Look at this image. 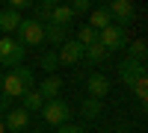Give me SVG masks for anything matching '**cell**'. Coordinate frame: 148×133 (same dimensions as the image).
<instances>
[{
  "instance_id": "6da1fadb",
  "label": "cell",
  "mask_w": 148,
  "mask_h": 133,
  "mask_svg": "<svg viewBox=\"0 0 148 133\" xmlns=\"http://www.w3.org/2000/svg\"><path fill=\"white\" fill-rule=\"evenodd\" d=\"M30 89H36V74H33V68L27 65H18V68H12L9 74H3V92L6 98H24Z\"/></svg>"
},
{
  "instance_id": "7a4b0ae2",
  "label": "cell",
  "mask_w": 148,
  "mask_h": 133,
  "mask_svg": "<svg viewBox=\"0 0 148 133\" xmlns=\"http://www.w3.org/2000/svg\"><path fill=\"white\" fill-rule=\"evenodd\" d=\"M15 35H18V44L27 50V47H39V44H45V24H39L36 18H21V27L15 30Z\"/></svg>"
},
{
  "instance_id": "3957f363",
  "label": "cell",
  "mask_w": 148,
  "mask_h": 133,
  "mask_svg": "<svg viewBox=\"0 0 148 133\" xmlns=\"http://www.w3.org/2000/svg\"><path fill=\"white\" fill-rule=\"evenodd\" d=\"M24 56H27V50H24L12 35H3V39H0V65H3V68L24 65Z\"/></svg>"
},
{
  "instance_id": "277c9868",
  "label": "cell",
  "mask_w": 148,
  "mask_h": 133,
  "mask_svg": "<svg viewBox=\"0 0 148 133\" xmlns=\"http://www.w3.org/2000/svg\"><path fill=\"white\" fill-rule=\"evenodd\" d=\"M42 118H45L51 127H62V124H68V118H71V106H68L62 98L47 101V104L42 106Z\"/></svg>"
},
{
  "instance_id": "5b68a950",
  "label": "cell",
  "mask_w": 148,
  "mask_h": 133,
  "mask_svg": "<svg viewBox=\"0 0 148 133\" xmlns=\"http://www.w3.org/2000/svg\"><path fill=\"white\" fill-rule=\"evenodd\" d=\"M127 42H130L127 27H116V24H110L107 30H101V33H98V44H101V47H107L110 53H113V50H119V47H127Z\"/></svg>"
},
{
  "instance_id": "8992f818",
  "label": "cell",
  "mask_w": 148,
  "mask_h": 133,
  "mask_svg": "<svg viewBox=\"0 0 148 133\" xmlns=\"http://www.w3.org/2000/svg\"><path fill=\"white\" fill-rule=\"evenodd\" d=\"M107 12H110V18H113L116 27H127L133 21V15H136V9H133L130 0H113V3H107Z\"/></svg>"
},
{
  "instance_id": "52a82bcc",
  "label": "cell",
  "mask_w": 148,
  "mask_h": 133,
  "mask_svg": "<svg viewBox=\"0 0 148 133\" xmlns=\"http://www.w3.org/2000/svg\"><path fill=\"white\" fill-rule=\"evenodd\" d=\"M119 77H121V83H125V86H133L139 77H145V62L125 56V59L119 62Z\"/></svg>"
},
{
  "instance_id": "ba28073f",
  "label": "cell",
  "mask_w": 148,
  "mask_h": 133,
  "mask_svg": "<svg viewBox=\"0 0 148 133\" xmlns=\"http://www.w3.org/2000/svg\"><path fill=\"white\" fill-rule=\"evenodd\" d=\"M110 89H113V83H110V77H107V74H101V71L89 74V80H86V92H89V98H92V101L107 98Z\"/></svg>"
},
{
  "instance_id": "9c48e42d",
  "label": "cell",
  "mask_w": 148,
  "mask_h": 133,
  "mask_svg": "<svg viewBox=\"0 0 148 133\" xmlns=\"http://www.w3.org/2000/svg\"><path fill=\"white\" fill-rule=\"evenodd\" d=\"M80 59H83V47L74 42V39H68L65 44L56 47V62L59 65H77Z\"/></svg>"
},
{
  "instance_id": "30bf717a",
  "label": "cell",
  "mask_w": 148,
  "mask_h": 133,
  "mask_svg": "<svg viewBox=\"0 0 148 133\" xmlns=\"http://www.w3.org/2000/svg\"><path fill=\"white\" fill-rule=\"evenodd\" d=\"M3 127H6V130H12V133L27 130V127H30V113H27V110H21V106L9 110V113L3 115Z\"/></svg>"
},
{
  "instance_id": "8fae6325",
  "label": "cell",
  "mask_w": 148,
  "mask_h": 133,
  "mask_svg": "<svg viewBox=\"0 0 148 133\" xmlns=\"http://www.w3.org/2000/svg\"><path fill=\"white\" fill-rule=\"evenodd\" d=\"M59 92H62V77H59V74H47L42 80V86H39V95L45 101H56Z\"/></svg>"
},
{
  "instance_id": "7c38bea8",
  "label": "cell",
  "mask_w": 148,
  "mask_h": 133,
  "mask_svg": "<svg viewBox=\"0 0 148 133\" xmlns=\"http://www.w3.org/2000/svg\"><path fill=\"white\" fill-rule=\"evenodd\" d=\"M110 24H113V18H110L107 6H95V9L89 12V21H86V27H92L95 33H101V30L110 27Z\"/></svg>"
},
{
  "instance_id": "4fadbf2b",
  "label": "cell",
  "mask_w": 148,
  "mask_h": 133,
  "mask_svg": "<svg viewBox=\"0 0 148 133\" xmlns=\"http://www.w3.org/2000/svg\"><path fill=\"white\" fill-rule=\"evenodd\" d=\"M18 27H21V15H18V12H12L9 6L0 9V33H3V35H12Z\"/></svg>"
},
{
  "instance_id": "5bb4252c",
  "label": "cell",
  "mask_w": 148,
  "mask_h": 133,
  "mask_svg": "<svg viewBox=\"0 0 148 133\" xmlns=\"http://www.w3.org/2000/svg\"><path fill=\"white\" fill-rule=\"evenodd\" d=\"M45 42H51L53 47L68 42V27H56V24H45Z\"/></svg>"
},
{
  "instance_id": "9a60e30c",
  "label": "cell",
  "mask_w": 148,
  "mask_h": 133,
  "mask_svg": "<svg viewBox=\"0 0 148 133\" xmlns=\"http://www.w3.org/2000/svg\"><path fill=\"white\" fill-rule=\"evenodd\" d=\"M45 104H47V101L39 95V89H30L27 95H24V106H21V110H27V113L33 115V113H42V106H45Z\"/></svg>"
},
{
  "instance_id": "2e32d148",
  "label": "cell",
  "mask_w": 148,
  "mask_h": 133,
  "mask_svg": "<svg viewBox=\"0 0 148 133\" xmlns=\"http://www.w3.org/2000/svg\"><path fill=\"white\" fill-rule=\"evenodd\" d=\"M74 21V12L68 9V6H53V12H51V21H47V24H56V27H68V24Z\"/></svg>"
},
{
  "instance_id": "e0dca14e",
  "label": "cell",
  "mask_w": 148,
  "mask_h": 133,
  "mask_svg": "<svg viewBox=\"0 0 148 133\" xmlns=\"http://www.w3.org/2000/svg\"><path fill=\"white\" fill-rule=\"evenodd\" d=\"M107 56H110V50H107V47H101L98 42H95L92 47H86V50H83V59H86L89 65H101Z\"/></svg>"
},
{
  "instance_id": "ac0fdd59",
  "label": "cell",
  "mask_w": 148,
  "mask_h": 133,
  "mask_svg": "<svg viewBox=\"0 0 148 133\" xmlns=\"http://www.w3.org/2000/svg\"><path fill=\"white\" fill-rule=\"evenodd\" d=\"M74 42H77V44L83 47V50H86V47H92V44L98 42V33H95L92 27H86V24H83V27L77 30V39H74Z\"/></svg>"
},
{
  "instance_id": "d6986e66",
  "label": "cell",
  "mask_w": 148,
  "mask_h": 133,
  "mask_svg": "<svg viewBox=\"0 0 148 133\" xmlns=\"http://www.w3.org/2000/svg\"><path fill=\"white\" fill-rule=\"evenodd\" d=\"M53 6H56L53 0H45V3L33 6V9H36V15H33V18L39 21V24H47V21H51V12H53Z\"/></svg>"
},
{
  "instance_id": "ffe728a7",
  "label": "cell",
  "mask_w": 148,
  "mask_h": 133,
  "mask_svg": "<svg viewBox=\"0 0 148 133\" xmlns=\"http://www.w3.org/2000/svg\"><path fill=\"white\" fill-rule=\"evenodd\" d=\"M80 113H83V118H98V115H101V101L86 98V101H83V106H80Z\"/></svg>"
},
{
  "instance_id": "44dd1931",
  "label": "cell",
  "mask_w": 148,
  "mask_h": 133,
  "mask_svg": "<svg viewBox=\"0 0 148 133\" xmlns=\"http://www.w3.org/2000/svg\"><path fill=\"white\" fill-rule=\"evenodd\" d=\"M127 44H130V59H139V62H145V53H148V44H145V39L127 42Z\"/></svg>"
},
{
  "instance_id": "7402d4cb",
  "label": "cell",
  "mask_w": 148,
  "mask_h": 133,
  "mask_svg": "<svg viewBox=\"0 0 148 133\" xmlns=\"http://www.w3.org/2000/svg\"><path fill=\"white\" fill-rule=\"evenodd\" d=\"M130 92H133V95H136V98L145 104V98H148V77H139V80L130 86Z\"/></svg>"
},
{
  "instance_id": "603a6c76",
  "label": "cell",
  "mask_w": 148,
  "mask_h": 133,
  "mask_svg": "<svg viewBox=\"0 0 148 133\" xmlns=\"http://www.w3.org/2000/svg\"><path fill=\"white\" fill-rule=\"evenodd\" d=\"M68 9L74 12V18H77V15H83V12H92V0H74Z\"/></svg>"
},
{
  "instance_id": "cb8c5ba5",
  "label": "cell",
  "mask_w": 148,
  "mask_h": 133,
  "mask_svg": "<svg viewBox=\"0 0 148 133\" xmlns=\"http://www.w3.org/2000/svg\"><path fill=\"white\" fill-rule=\"evenodd\" d=\"M42 68H45V71H56V68H59V62H56V50H51V53L42 56Z\"/></svg>"
},
{
  "instance_id": "d4e9b609",
  "label": "cell",
  "mask_w": 148,
  "mask_h": 133,
  "mask_svg": "<svg viewBox=\"0 0 148 133\" xmlns=\"http://www.w3.org/2000/svg\"><path fill=\"white\" fill-rule=\"evenodd\" d=\"M33 6H36L33 0H9V9H12V12H18V15H21L24 9H33Z\"/></svg>"
},
{
  "instance_id": "484cf974",
  "label": "cell",
  "mask_w": 148,
  "mask_h": 133,
  "mask_svg": "<svg viewBox=\"0 0 148 133\" xmlns=\"http://www.w3.org/2000/svg\"><path fill=\"white\" fill-rule=\"evenodd\" d=\"M56 133H86V130H83L80 124H71V121H68V124H62V127H59Z\"/></svg>"
},
{
  "instance_id": "4316f807",
  "label": "cell",
  "mask_w": 148,
  "mask_h": 133,
  "mask_svg": "<svg viewBox=\"0 0 148 133\" xmlns=\"http://www.w3.org/2000/svg\"><path fill=\"white\" fill-rule=\"evenodd\" d=\"M0 133H6V127H3V115H0Z\"/></svg>"
},
{
  "instance_id": "83f0119b",
  "label": "cell",
  "mask_w": 148,
  "mask_h": 133,
  "mask_svg": "<svg viewBox=\"0 0 148 133\" xmlns=\"http://www.w3.org/2000/svg\"><path fill=\"white\" fill-rule=\"evenodd\" d=\"M0 89H3V74H0Z\"/></svg>"
},
{
  "instance_id": "f1b7e54d",
  "label": "cell",
  "mask_w": 148,
  "mask_h": 133,
  "mask_svg": "<svg viewBox=\"0 0 148 133\" xmlns=\"http://www.w3.org/2000/svg\"><path fill=\"white\" fill-rule=\"evenodd\" d=\"M30 133H42V130H30Z\"/></svg>"
},
{
  "instance_id": "f546056e",
  "label": "cell",
  "mask_w": 148,
  "mask_h": 133,
  "mask_svg": "<svg viewBox=\"0 0 148 133\" xmlns=\"http://www.w3.org/2000/svg\"><path fill=\"white\" fill-rule=\"evenodd\" d=\"M6 133H12V130H6Z\"/></svg>"
}]
</instances>
